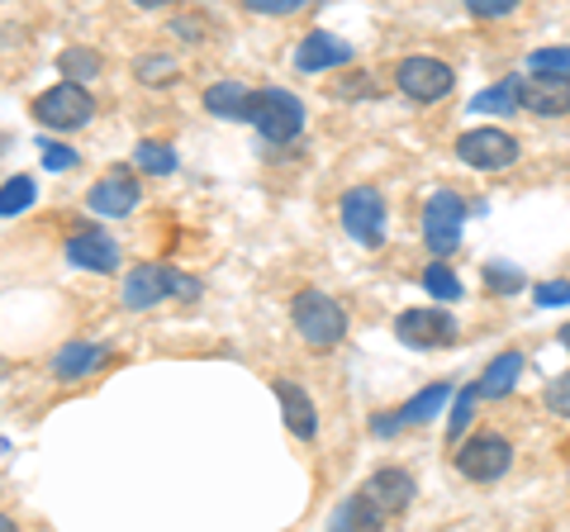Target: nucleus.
Returning a JSON list of instances; mask_svg holds the SVG:
<instances>
[{"label":"nucleus","mask_w":570,"mask_h":532,"mask_svg":"<svg viewBox=\"0 0 570 532\" xmlns=\"http://www.w3.org/2000/svg\"><path fill=\"white\" fill-rule=\"evenodd\" d=\"M200 280L176 272V266H163V262H142L134 266L129 276H124V290H119V305L129 314H142L153 305H163V299H200Z\"/></svg>","instance_id":"nucleus-1"},{"label":"nucleus","mask_w":570,"mask_h":532,"mask_svg":"<svg viewBox=\"0 0 570 532\" xmlns=\"http://www.w3.org/2000/svg\"><path fill=\"white\" fill-rule=\"evenodd\" d=\"M291 324L309 347H337L347 338V314L324 290H299L291 299Z\"/></svg>","instance_id":"nucleus-2"},{"label":"nucleus","mask_w":570,"mask_h":532,"mask_svg":"<svg viewBox=\"0 0 570 532\" xmlns=\"http://www.w3.org/2000/svg\"><path fill=\"white\" fill-rule=\"evenodd\" d=\"M247 124H253L266 144H295L299 129H305V105H299L295 91H285V86H262L253 96Z\"/></svg>","instance_id":"nucleus-3"},{"label":"nucleus","mask_w":570,"mask_h":532,"mask_svg":"<svg viewBox=\"0 0 570 532\" xmlns=\"http://www.w3.org/2000/svg\"><path fill=\"white\" fill-rule=\"evenodd\" d=\"M461 228H466V200L456 190H433L423 200V219H419V234H423V247L433 257H452L461 247Z\"/></svg>","instance_id":"nucleus-4"},{"label":"nucleus","mask_w":570,"mask_h":532,"mask_svg":"<svg viewBox=\"0 0 570 532\" xmlns=\"http://www.w3.org/2000/svg\"><path fill=\"white\" fill-rule=\"evenodd\" d=\"M337 219H343L347 238L362 247H381L390 234V215H385V195L376 186H352L337 200Z\"/></svg>","instance_id":"nucleus-5"},{"label":"nucleus","mask_w":570,"mask_h":532,"mask_svg":"<svg viewBox=\"0 0 570 532\" xmlns=\"http://www.w3.org/2000/svg\"><path fill=\"white\" fill-rule=\"evenodd\" d=\"M91 115H96V100L81 81H58L52 91H43L39 100H33V119H39L43 129H58V134L86 129Z\"/></svg>","instance_id":"nucleus-6"},{"label":"nucleus","mask_w":570,"mask_h":532,"mask_svg":"<svg viewBox=\"0 0 570 532\" xmlns=\"http://www.w3.org/2000/svg\"><path fill=\"white\" fill-rule=\"evenodd\" d=\"M509 466H513V447H509L504 433L485 428V433H475L466 442H456V471L466 475V481H475V485H494Z\"/></svg>","instance_id":"nucleus-7"},{"label":"nucleus","mask_w":570,"mask_h":532,"mask_svg":"<svg viewBox=\"0 0 570 532\" xmlns=\"http://www.w3.org/2000/svg\"><path fill=\"white\" fill-rule=\"evenodd\" d=\"M395 86H400V96L419 100V105H433L442 96H452L456 72L442 58H423V52H414V58H404L395 67Z\"/></svg>","instance_id":"nucleus-8"},{"label":"nucleus","mask_w":570,"mask_h":532,"mask_svg":"<svg viewBox=\"0 0 570 532\" xmlns=\"http://www.w3.org/2000/svg\"><path fill=\"white\" fill-rule=\"evenodd\" d=\"M456 333H461L456 318H452L448 309H438V305L404 309V314L395 318V338L409 343V347H419V352H428V347H452Z\"/></svg>","instance_id":"nucleus-9"},{"label":"nucleus","mask_w":570,"mask_h":532,"mask_svg":"<svg viewBox=\"0 0 570 532\" xmlns=\"http://www.w3.org/2000/svg\"><path fill=\"white\" fill-rule=\"evenodd\" d=\"M456 157L475 171H504L519 162V138L504 129H466L456 138Z\"/></svg>","instance_id":"nucleus-10"},{"label":"nucleus","mask_w":570,"mask_h":532,"mask_svg":"<svg viewBox=\"0 0 570 532\" xmlns=\"http://www.w3.org/2000/svg\"><path fill=\"white\" fill-rule=\"evenodd\" d=\"M62 257H67L71 266H81V272H100V276L119 272V262H124L119 243L105 234V228H77V234L62 243Z\"/></svg>","instance_id":"nucleus-11"},{"label":"nucleus","mask_w":570,"mask_h":532,"mask_svg":"<svg viewBox=\"0 0 570 532\" xmlns=\"http://www.w3.org/2000/svg\"><path fill=\"white\" fill-rule=\"evenodd\" d=\"M448 400H452V385L448 381H438V385H423L414 400L409 404H400L390 418H371V433L376 437H390V433H400V428H409V423H428L433 414H442L448 410Z\"/></svg>","instance_id":"nucleus-12"},{"label":"nucleus","mask_w":570,"mask_h":532,"mask_svg":"<svg viewBox=\"0 0 570 532\" xmlns=\"http://www.w3.org/2000/svg\"><path fill=\"white\" fill-rule=\"evenodd\" d=\"M352 58H356V52H352L347 39L314 29V33H305V39H299V48H295V72L318 77V72H333V67H347Z\"/></svg>","instance_id":"nucleus-13"},{"label":"nucleus","mask_w":570,"mask_h":532,"mask_svg":"<svg viewBox=\"0 0 570 532\" xmlns=\"http://www.w3.org/2000/svg\"><path fill=\"white\" fill-rule=\"evenodd\" d=\"M362 494L385 513V519H400V513L414 504V475L400 471V466H381V471H371V475H366Z\"/></svg>","instance_id":"nucleus-14"},{"label":"nucleus","mask_w":570,"mask_h":532,"mask_svg":"<svg viewBox=\"0 0 570 532\" xmlns=\"http://www.w3.org/2000/svg\"><path fill=\"white\" fill-rule=\"evenodd\" d=\"M138 200H142V190H138L134 176H124V171L100 176V181H96L91 190H86V209H91V215H105V219H124V215H134Z\"/></svg>","instance_id":"nucleus-15"},{"label":"nucleus","mask_w":570,"mask_h":532,"mask_svg":"<svg viewBox=\"0 0 570 532\" xmlns=\"http://www.w3.org/2000/svg\"><path fill=\"white\" fill-rule=\"evenodd\" d=\"M523 110L538 119H566L570 115V77L528 72L523 77Z\"/></svg>","instance_id":"nucleus-16"},{"label":"nucleus","mask_w":570,"mask_h":532,"mask_svg":"<svg viewBox=\"0 0 570 532\" xmlns=\"http://www.w3.org/2000/svg\"><path fill=\"white\" fill-rule=\"evenodd\" d=\"M110 362V347L105 343H86V338H71L67 347H58V357H52V376L58 381H86V376H96V371Z\"/></svg>","instance_id":"nucleus-17"},{"label":"nucleus","mask_w":570,"mask_h":532,"mask_svg":"<svg viewBox=\"0 0 570 532\" xmlns=\"http://www.w3.org/2000/svg\"><path fill=\"white\" fill-rule=\"evenodd\" d=\"M276 400H281L285 428H291L299 442H309V437L318 433V410H314V400H309L295 381H276Z\"/></svg>","instance_id":"nucleus-18"},{"label":"nucleus","mask_w":570,"mask_h":532,"mask_svg":"<svg viewBox=\"0 0 570 532\" xmlns=\"http://www.w3.org/2000/svg\"><path fill=\"white\" fill-rule=\"evenodd\" d=\"M519 376H523V352H499V357L480 371V395L485 400H504V395H513V385H519Z\"/></svg>","instance_id":"nucleus-19"},{"label":"nucleus","mask_w":570,"mask_h":532,"mask_svg":"<svg viewBox=\"0 0 570 532\" xmlns=\"http://www.w3.org/2000/svg\"><path fill=\"white\" fill-rule=\"evenodd\" d=\"M253 96L257 91H247L243 81H214L205 91V110L219 119H247L253 115Z\"/></svg>","instance_id":"nucleus-20"},{"label":"nucleus","mask_w":570,"mask_h":532,"mask_svg":"<svg viewBox=\"0 0 570 532\" xmlns=\"http://www.w3.org/2000/svg\"><path fill=\"white\" fill-rule=\"evenodd\" d=\"M513 105H523V77H509V81L490 86V91H480L471 100V110L475 115H513Z\"/></svg>","instance_id":"nucleus-21"},{"label":"nucleus","mask_w":570,"mask_h":532,"mask_svg":"<svg viewBox=\"0 0 570 532\" xmlns=\"http://www.w3.org/2000/svg\"><path fill=\"white\" fill-rule=\"evenodd\" d=\"M385 523H390V519H385V513H381L376 504H371V500H366V494H362V490H356V494H352V500H347L343 509H337V513H333V528H385Z\"/></svg>","instance_id":"nucleus-22"},{"label":"nucleus","mask_w":570,"mask_h":532,"mask_svg":"<svg viewBox=\"0 0 570 532\" xmlns=\"http://www.w3.org/2000/svg\"><path fill=\"white\" fill-rule=\"evenodd\" d=\"M100 67H105V58L96 48H62V58H58V72H67V81H96L100 77Z\"/></svg>","instance_id":"nucleus-23"},{"label":"nucleus","mask_w":570,"mask_h":532,"mask_svg":"<svg viewBox=\"0 0 570 532\" xmlns=\"http://www.w3.org/2000/svg\"><path fill=\"white\" fill-rule=\"evenodd\" d=\"M134 77L142 86H171L176 77H181V62H176L171 52H148V58L134 62Z\"/></svg>","instance_id":"nucleus-24"},{"label":"nucleus","mask_w":570,"mask_h":532,"mask_svg":"<svg viewBox=\"0 0 570 532\" xmlns=\"http://www.w3.org/2000/svg\"><path fill=\"white\" fill-rule=\"evenodd\" d=\"M134 162H138V171H148V176H171L176 171V152L167 144H157V138H148V144L134 148Z\"/></svg>","instance_id":"nucleus-25"},{"label":"nucleus","mask_w":570,"mask_h":532,"mask_svg":"<svg viewBox=\"0 0 570 532\" xmlns=\"http://www.w3.org/2000/svg\"><path fill=\"white\" fill-rule=\"evenodd\" d=\"M485 400L480 395V385H466V390H456V400H452V418H448V437L461 442V433L471 428V418H475V404Z\"/></svg>","instance_id":"nucleus-26"},{"label":"nucleus","mask_w":570,"mask_h":532,"mask_svg":"<svg viewBox=\"0 0 570 532\" xmlns=\"http://www.w3.org/2000/svg\"><path fill=\"white\" fill-rule=\"evenodd\" d=\"M423 290L433 295V299H461V280H456V272L448 262H433V266H423Z\"/></svg>","instance_id":"nucleus-27"},{"label":"nucleus","mask_w":570,"mask_h":532,"mask_svg":"<svg viewBox=\"0 0 570 532\" xmlns=\"http://www.w3.org/2000/svg\"><path fill=\"white\" fill-rule=\"evenodd\" d=\"M485 290L490 295H513V290H523V272L519 266H509V262H485Z\"/></svg>","instance_id":"nucleus-28"},{"label":"nucleus","mask_w":570,"mask_h":532,"mask_svg":"<svg viewBox=\"0 0 570 532\" xmlns=\"http://www.w3.org/2000/svg\"><path fill=\"white\" fill-rule=\"evenodd\" d=\"M29 205H33V176H10L6 195H0V215L14 219V215H20V209H29Z\"/></svg>","instance_id":"nucleus-29"},{"label":"nucleus","mask_w":570,"mask_h":532,"mask_svg":"<svg viewBox=\"0 0 570 532\" xmlns=\"http://www.w3.org/2000/svg\"><path fill=\"white\" fill-rule=\"evenodd\" d=\"M528 72L570 77V48H538V52H528Z\"/></svg>","instance_id":"nucleus-30"},{"label":"nucleus","mask_w":570,"mask_h":532,"mask_svg":"<svg viewBox=\"0 0 570 532\" xmlns=\"http://www.w3.org/2000/svg\"><path fill=\"white\" fill-rule=\"evenodd\" d=\"M243 10H253V14H272V20H281V14H299V10H309L314 0H238Z\"/></svg>","instance_id":"nucleus-31"},{"label":"nucleus","mask_w":570,"mask_h":532,"mask_svg":"<svg viewBox=\"0 0 570 532\" xmlns=\"http://www.w3.org/2000/svg\"><path fill=\"white\" fill-rule=\"evenodd\" d=\"M542 400H547V410L557 418H570V371H561V376L542 390Z\"/></svg>","instance_id":"nucleus-32"},{"label":"nucleus","mask_w":570,"mask_h":532,"mask_svg":"<svg viewBox=\"0 0 570 532\" xmlns=\"http://www.w3.org/2000/svg\"><path fill=\"white\" fill-rule=\"evenodd\" d=\"M167 33H176V39H181V43H200L205 33H209V24L200 20V14H171Z\"/></svg>","instance_id":"nucleus-33"},{"label":"nucleus","mask_w":570,"mask_h":532,"mask_svg":"<svg viewBox=\"0 0 570 532\" xmlns=\"http://www.w3.org/2000/svg\"><path fill=\"white\" fill-rule=\"evenodd\" d=\"M523 0H466V10L475 14V20H504V14H513Z\"/></svg>","instance_id":"nucleus-34"},{"label":"nucleus","mask_w":570,"mask_h":532,"mask_svg":"<svg viewBox=\"0 0 570 532\" xmlns=\"http://www.w3.org/2000/svg\"><path fill=\"white\" fill-rule=\"evenodd\" d=\"M532 295H538V305H547V309L551 305H570V280H542Z\"/></svg>","instance_id":"nucleus-35"},{"label":"nucleus","mask_w":570,"mask_h":532,"mask_svg":"<svg viewBox=\"0 0 570 532\" xmlns=\"http://www.w3.org/2000/svg\"><path fill=\"white\" fill-rule=\"evenodd\" d=\"M43 167L48 171H71L77 167V152L62 148V144H43Z\"/></svg>","instance_id":"nucleus-36"},{"label":"nucleus","mask_w":570,"mask_h":532,"mask_svg":"<svg viewBox=\"0 0 570 532\" xmlns=\"http://www.w3.org/2000/svg\"><path fill=\"white\" fill-rule=\"evenodd\" d=\"M134 6H142V10H171V0H134Z\"/></svg>","instance_id":"nucleus-37"},{"label":"nucleus","mask_w":570,"mask_h":532,"mask_svg":"<svg viewBox=\"0 0 570 532\" xmlns=\"http://www.w3.org/2000/svg\"><path fill=\"white\" fill-rule=\"evenodd\" d=\"M557 338H561V347L570 352V324H561V333H557Z\"/></svg>","instance_id":"nucleus-38"}]
</instances>
